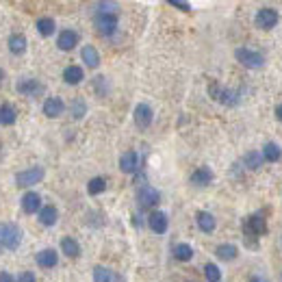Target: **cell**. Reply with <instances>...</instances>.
Listing matches in <instances>:
<instances>
[{
	"mask_svg": "<svg viewBox=\"0 0 282 282\" xmlns=\"http://www.w3.org/2000/svg\"><path fill=\"white\" fill-rule=\"evenodd\" d=\"M59 220V213H56L54 206H42L39 208V224L42 226H54Z\"/></svg>",
	"mask_w": 282,
	"mask_h": 282,
	"instance_id": "cell-21",
	"label": "cell"
},
{
	"mask_svg": "<svg viewBox=\"0 0 282 282\" xmlns=\"http://www.w3.org/2000/svg\"><path fill=\"white\" fill-rule=\"evenodd\" d=\"M87 113V104L83 98H76L74 102H72V117L74 119H80Z\"/></svg>",
	"mask_w": 282,
	"mask_h": 282,
	"instance_id": "cell-33",
	"label": "cell"
},
{
	"mask_svg": "<svg viewBox=\"0 0 282 282\" xmlns=\"http://www.w3.org/2000/svg\"><path fill=\"white\" fill-rule=\"evenodd\" d=\"M104 189H107V180H104V178H91L89 184H87V191H89V196H100Z\"/></svg>",
	"mask_w": 282,
	"mask_h": 282,
	"instance_id": "cell-31",
	"label": "cell"
},
{
	"mask_svg": "<svg viewBox=\"0 0 282 282\" xmlns=\"http://www.w3.org/2000/svg\"><path fill=\"white\" fill-rule=\"evenodd\" d=\"M54 28H56V24L52 18H39L37 20V30L42 37H50L54 33Z\"/></svg>",
	"mask_w": 282,
	"mask_h": 282,
	"instance_id": "cell-26",
	"label": "cell"
},
{
	"mask_svg": "<svg viewBox=\"0 0 282 282\" xmlns=\"http://www.w3.org/2000/svg\"><path fill=\"white\" fill-rule=\"evenodd\" d=\"M137 165H139V156H137V152H124L122 156H119V169H122L124 174H135L137 172Z\"/></svg>",
	"mask_w": 282,
	"mask_h": 282,
	"instance_id": "cell-12",
	"label": "cell"
},
{
	"mask_svg": "<svg viewBox=\"0 0 282 282\" xmlns=\"http://www.w3.org/2000/svg\"><path fill=\"white\" fill-rule=\"evenodd\" d=\"M98 13H113V11H117V5L115 3H100L98 5Z\"/></svg>",
	"mask_w": 282,
	"mask_h": 282,
	"instance_id": "cell-34",
	"label": "cell"
},
{
	"mask_svg": "<svg viewBox=\"0 0 282 282\" xmlns=\"http://www.w3.org/2000/svg\"><path fill=\"white\" fill-rule=\"evenodd\" d=\"M83 78H85L83 68H78V66H70V68H66V72H63V80H66L68 85H78Z\"/></svg>",
	"mask_w": 282,
	"mask_h": 282,
	"instance_id": "cell-22",
	"label": "cell"
},
{
	"mask_svg": "<svg viewBox=\"0 0 282 282\" xmlns=\"http://www.w3.org/2000/svg\"><path fill=\"white\" fill-rule=\"evenodd\" d=\"M211 182H213V172L208 167H198L191 174V184H196V187H206Z\"/></svg>",
	"mask_w": 282,
	"mask_h": 282,
	"instance_id": "cell-15",
	"label": "cell"
},
{
	"mask_svg": "<svg viewBox=\"0 0 282 282\" xmlns=\"http://www.w3.org/2000/svg\"><path fill=\"white\" fill-rule=\"evenodd\" d=\"M243 230H245V237H261L267 232V224H265L263 215H252L243 222Z\"/></svg>",
	"mask_w": 282,
	"mask_h": 282,
	"instance_id": "cell-7",
	"label": "cell"
},
{
	"mask_svg": "<svg viewBox=\"0 0 282 282\" xmlns=\"http://www.w3.org/2000/svg\"><path fill=\"white\" fill-rule=\"evenodd\" d=\"M137 202H139L141 208H152L161 202V193L154 187H150V184H143L137 191Z\"/></svg>",
	"mask_w": 282,
	"mask_h": 282,
	"instance_id": "cell-6",
	"label": "cell"
},
{
	"mask_svg": "<svg viewBox=\"0 0 282 282\" xmlns=\"http://www.w3.org/2000/svg\"><path fill=\"white\" fill-rule=\"evenodd\" d=\"M174 256H176V261L187 263V261L193 259V249H191V245H187V243H178V245L174 247Z\"/></svg>",
	"mask_w": 282,
	"mask_h": 282,
	"instance_id": "cell-29",
	"label": "cell"
},
{
	"mask_svg": "<svg viewBox=\"0 0 282 282\" xmlns=\"http://www.w3.org/2000/svg\"><path fill=\"white\" fill-rule=\"evenodd\" d=\"M215 254H217V259H222V261H235L237 259V254H239V249L235 245H230V243H224L215 249Z\"/></svg>",
	"mask_w": 282,
	"mask_h": 282,
	"instance_id": "cell-24",
	"label": "cell"
},
{
	"mask_svg": "<svg viewBox=\"0 0 282 282\" xmlns=\"http://www.w3.org/2000/svg\"><path fill=\"white\" fill-rule=\"evenodd\" d=\"M196 222H198V228L202 230V232H213L215 226H217L215 217H213L211 213H206V211H200V213L196 215Z\"/></svg>",
	"mask_w": 282,
	"mask_h": 282,
	"instance_id": "cell-19",
	"label": "cell"
},
{
	"mask_svg": "<svg viewBox=\"0 0 282 282\" xmlns=\"http://www.w3.org/2000/svg\"><path fill=\"white\" fill-rule=\"evenodd\" d=\"M247 282H267V280H265L263 276H249V280Z\"/></svg>",
	"mask_w": 282,
	"mask_h": 282,
	"instance_id": "cell-38",
	"label": "cell"
},
{
	"mask_svg": "<svg viewBox=\"0 0 282 282\" xmlns=\"http://www.w3.org/2000/svg\"><path fill=\"white\" fill-rule=\"evenodd\" d=\"M276 115H278V119H280V122H282V104H280V107L276 109Z\"/></svg>",
	"mask_w": 282,
	"mask_h": 282,
	"instance_id": "cell-39",
	"label": "cell"
},
{
	"mask_svg": "<svg viewBox=\"0 0 282 282\" xmlns=\"http://www.w3.org/2000/svg\"><path fill=\"white\" fill-rule=\"evenodd\" d=\"M208 91H211V96L217 100L226 104V107H235V104H239V93L232 91V89H224V87H220L217 83H211V87H208Z\"/></svg>",
	"mask_w": 282,
	"mask_h": 282,
	"instance_id": "cell-5",
	"label": "cell"
},
{
	"mask_svg": "<svg viewBox=\"0 0 282 282\" xmlns=\"http://www.w3.org/2000/svg\"><path fill=\"white\" fill-rule=\"evenodd\" d=\"M80 56H83V63L87 68H98L100 66V54H98V50H96L93 46H85L83 52H80Z\"/></svg>",
	"mask_w": 282,
	"mask_h": 282,
	"instance_id": "cell-20",
	"label": "cell"
},
{
	"mask_svg": "<svg viewBox=\"0 0 282 282\" xmlns=\"http://www.w3.org/2000/svg\"><path fill=\"white\" fill-rule=\"evenodd\" d=\"M0 78H3V70H0Z\"/></svg>",
	"mask_w": 282,
	"mask_h": 282,
	"instance_id": "cell-40",
	"label": "cell"
},
{
	"mask_svg": "<svg viewBox=\"0 0 282 282\" xmlns=\"http://www.w3.org/2000/svg\"><path fill=\"white\" fill-rule=\"evenodd\" d=\"M96 28L104 37H111L117 30V15L115 13H98L96 15Z\"/></svg>",
	"mask_w": 282,
	"mask_h": 282,
	"instance_id": "cell-3",
	"label": "cell"
},
{
	"mask_svg": "<svg viewBox=\"0 0 282 282\" xmlns=\"http://www.w3.org/2000/svg\"><path fill=\"white\" fill-rule=\"evenodd\" d=\"M76 44H78V33H76V30H70V28L61 30L59 39H56V46H59L61 50H72Z\"/></svg>",
	"mask_w": 282,
	"mask_h": 282,
	"instance_id": "cell-13",
	"label": "cell"
},
{
	"mask_svg": "<svg viewBox=\"0 0 282 282\" xmlns=\"http://www.w3.org/2000/svg\"><path fill=\"white\" fill-rule=\"evenodd\" d=\"M0 122L5 126H11L15 124V109L11 104H3V109H0Z\"/></svg>",
	"mask_w": 282,
	"mask_h": 282,
	"instance_id": "cell-30",
	"label": "cell"
},
{
	"mask_svg": "<svg viewBox=\"0 0 282 282\" xmlns=\"http://www.w3.org/2000/svg\"><path fill=\"white\" fill-rule=\"evenodd\" d=\"M39 208H42V198H39L35 191H28L26 196L22 198V211L30 215V213H39Z\"/></svg>",
	"mask_w": 282,
	"mask_h": 282,
	"instance_id": "cell-14",
	"label": "cell"
},
{
	"mask_svg": "<svg viewBox=\"0 0 282 282\" xmlns=\"http://www.w3.org/2000/svg\"><path fill=\"white\" fill-rule=\"evenodd\" d=\"M63 111H66V104H63L61 98H48L44 102V113L48 117H59Z\"/></svg>",
	"mask_w": 282,
	"mask_h": 282,
	"instance_id": "cell-18",
	"label": "cell"
},
{
	"mask_svg": "<svg viewBox=\"0 0 282 282\" xmlns=\"http://www.w3.org/2000/svg\"><path fill=\"white\" fill-rule=\"evenodd\" d=\"M93 282H122L117 271H113L109 267H96L93 269Z\"/></svg>",
	"mask_w": 282,
	"mask_h": 282,
	"instance_id": "cell-16",
	"label": "cell"
},
{
	"mask_svg": "<svg viewBox=\"0 0 282 282\" xmlns=\"http://www.w3.org/2000/svg\"><path fill=\"white\" fill-rule=\"evenodd\" d=\"M37 265L39 267H44V269H50V267H54L56 263H59V256H56V252L54 249H42V252L37 254Z\"/></svg>",
	"mask_w": 282,
	"mask_h": 282,
	"instance_id": "cell-17",
	"label": "cell"
},
{
	"mask_svg": "<svg viewBox=\"0 0 282 282\" xmlns=\"http://www.w3.org/2000/svg\"><path fill=\"white\" fill-rule=\"evenodd\" d=\"M9 50L13 54H22L26 50V37L24 35H11L9 37Z\"/></svg>",
	"mask_w": 282,
	"mask_h": 282,
	"instance_id": "cell-28",
	"label": "cell"
},
{
	"mask_svg": "<svg viewBox=\"0 0 282 282\" xmlns=\"http://www.w3.org/2000/svg\"><path fill=\"white\" fill-rule=\"evenodd\" d=\"M169 5L176 7V9H180V11H191V5H189V3H180V0H169Z\"/></svg>",
	"mask_w": 282,
	"mask_h": 282,
	"instance_id": "cell-35",
	"label": "cell"
},
{
	"mask_svg": "<svg viewBox=\"0 0 282 282\" xmlns=\"http://www.w3.org/2000/svg\"><path fill=\"white\" fill-rule=\"evenodd\" d=\"M152 117H154V115H152V109L148 107V104H137V107H135V124L137 126H139L141 128V131H146V128L152 124Z\"/></svg>",
	"mask_w": 282,
	"mask_h": 282,
	"instance_id": "cell-10",
	"label": "cell"
},
{
	"mask_svg": "<svg viewBox=\"0 0 282 282\" xmlns=\"http://www.w3.org/2000/svg\"><path fill=\"white\" fill-rule=\"evenodd\" d=\"M263 161H265V159H263V154H261V152L252 150V152H247V154H245L243 163H245V167H247V169H254V172H256V169H261Z\"/></svg>",
	"mask_w": 282,
	"mask_h": 282,
	"instance_id": "cell-27",
	"label": "cell"
},
{
	"mask_svg": "<svg viewBox=\"0 0 282 282\" xmlns=\"http://www.w3.org/2000/svg\"><path fill=\"white\" fill-rule=\"evenodd\" d=\"M0 282H13V276L9 271H3V273H0Z\"/></svg>",
	"mask_w": 282,
	"mask_h": 282,
	"instance_id": "cell-37",
	"label": "cell"
},
{
	"mask_svg": "<svg viewBox=\"0 0 282 282\" xmlns=\"http://www.w3.org/2000/svg\"><path fill=\"white\" fill-rule=\"evenodd\" d=\"M278 24V11L276 9H261L256 13V26L269 30Z\"/></svg>",
	"mask_w": 282,
	"mask_h": 282,
	"instance_id": "cell-9",
	"label": "cell"
},
{
	"mask_svg": "<svg viewBox=\"0 0 282 282\" xmlns=\"http://www.w3.org/2000/svg\"><path fill=\"white\" fill-rule=\"evenodd\" d=\"M204 276H206L208 282H220L222 280V271H220V267H217L215 263H208V265H204Z\"/></svg>",
	"mask_w": 282,
	"mask_h": 282,
	"instance_id": "cell-32",
	"label": "cell"
},
{
	"mask_svg": "<svg viewBox=\"0 0 282 282\" xmlns=\"http://www.w3.org/2000/svg\"><path fill=\"white\" fill-rule=\"evenodd\" d=\"M280 156H282V150H280V146L278 143H265V148H263V159L265 161H269V163H276V161H280Z\"/></svg>",
	"mask_w": 282,
	"mask_h": 282,
	"instance_id": "cell-25",
	"label": "cell"
},
{
	"mask_svg": "<svg viewBox=\"0 0 282 282\" xmlns=\"http://www.w3.org/2000/svg\"><path fill=\"white\" fill-rule=\"evenodd\" d=\"M44 176H46L44 167H30V169H24V172L15 174V182H18V187H33Z\"/></svg>",
	"mask_w": 282,
	"mask_h": 282,
	"instance_id": "cell-4",
	"label": "cell"
},
{
	"mask_svg": "<svg viewBox=\"0 0 282 282\" xmlns=\"http://www.w3.org/2000/svg\"><path fill=\"white\" fill-rule=\"evenodd\" d=\"M167 215L163 211H154L150 213L148 217V226L152 228V232H156V235H163V232H167Z\"/></svg>",
	"mask_w": 282,
	"mask_h": 282,
	"instance_id": "cell-11",
	"label": "cell"
},
{
	"mask_svg": "<svg viewBox=\"0 0 282 282\" xmlns=\"http://www.w3.org/2000/svg\"><path fill=\"white\" fill-rule=\"evenodd\" d=\"M235 56H237V61L241 63V66H245L249 70L263 68V63H265V56L261 52H256V50H249V48H237Z\"/></svg>",
	"mask_w": 282,
	"mask_h": 282,
	"instance_id": "cell-2",
	"label": "cell"
},
{
	"mask_svg": "<svg viewBox=\"0 0 282 282\" xmlns=\"http://www.w3.org/2000/svg\"><path fill=\"white\" fill-rule=\"evenodd\" d=\"M61 249H63L66 256H70V259H76V256L80 254V245L76 243V239H72V237H63Z\"/></svg>",
	"mask_w": 282,
	"mask_h": 282,
	"instance_id": "cell-23",
	"label": "cell"
},
{
	"mask_svg": "<svg viewBox=\"0 0 282 282\" xmlns=\"http://www.w3.org/2000/svg\"><path fill=\"white\" fill-rule=\"evenodd\" d=\"M15 282H37V280H35V276H33V273H30V271H22Z\"/></svg>",
	"mask_w": 282,
	"mask_h": 282,
	"instance_id": "cell-36",
	"label": "cell"
},
{
	"mask_svg": "<svg viewBox=\"0 0 282 282\" xmlns=\"http://www.w3.org/2000/svg\"><path fill=\"white\" fill-rule=\"evenodd\" d=\"M22 241V230L15 224H0V252L18 249Z\"/></svg>",
	"mask_w": 282,
	"mask_h": 282,
	"instance_id": "cell-1",
	"label": "cell"
},
{
	"mask_svg": "<svg viewBox=\"0 0 282 282\" xmlns=\"http://www.w3.org/2000/svg\"><path fill=\"white\" fill-rule=\"evenodd\" d=\"M15 89H18L20 93H24V96L37 98V96H42V93H44V85L39 83V80H35V78H26V80H20Z\"/></svg>",
	"mask_w": 282,
	"mask_h": 282,
	"instance_id": "cell-8",
	"label": "cell"
}]
</instances>
